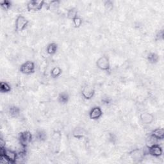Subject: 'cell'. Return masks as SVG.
<instances>
[{"label": "cell", "mask_w": 164, "mask_h": 164, "mask_svg": "<svg viewBox=\"0 0 164 164\" xmlns=\"http://www.w3.org/2000/svg\"><path fill=\"white\" fill-rule=\"evenodd\" d=\"M17 153L5 148H0V159L2 163H16Z\"/></svg>", "instance_id": "cell-1"}, {"label": "cell", "mask_w": 164, "mask_h": 164, "mask_svg": "<svg viewBox=\"0 0 164 164\" xmlns=\"http://www.w3.org/2000/svg\"><path fill=\"white\" fill-rule=\"evenodd\" d=\"M33 138L32 134L29 131H24L19 133V141L23 149H26L28 145L31 143Z\"/></svg>", "instance_id": "cell-2"}, {"label": "cell", "mask_w": 164, "mask_h": 164, "mask_svg": "<svg viewBox=\"0 0 164 164\" xmlns=\"http://www.w3.org/2000/svg\"><path fill=\"white\" fill-rule=\"evenodd\" d=\"M20 71L21 73L26 75H32L35 72V63L32 61H26L22 64L20 66Z\"/></svg>", "instance_id": "cell-3"}, {"label": "cell", "mask_w": 164, "mask_h": 164, "mask_svg": "<svg viewBox=\"0 0 164 164\" xmlns=\"http://www.w3.org/2000/svg\"><path fill=\"white\" fill-rule=\"evenodd\" d=\"M29 23V21L23 16H19L16 19L15 26L16 32H19L25 30Z\"/></svg>", "instance_id": "cell-4"}, {"label": "cell", "mask_w": 164, "mask_h": 164, "mask_svg": "<svg viewBox=\"0 0 164 164\" xmlns=\"http://www.w3.org/2000/svg\"><path fill=\"white\" fill-rule=\"evenodd\" d=\"M96 65L101 71H108L110 69V63L109 58L106 56L99 57L96 62Z\"/></svg>", "instance_id": "cell-5"}, {"label": "cell", "mask_w": 164, "mask_h": 164, "mask_svg": "<svg viewBox=\"0 0 164 164\" xmlns=\"http://www.w3.org/2000/svg\"><path fill=\"white\" fill-rule=\"evenodd\" d=\"M44 6V1L32 0V1H30L26 5V9L29 12L30 11L36 12L40 10Z\"/></svg>", "instance_id": "cell-6"}, {"label": "cell", "mask_w": 164, "mask_h": 164, "mask_svg": "<svg viewBox=\"0 0 164 164\" xmlns=\"http://www.w3.org/2000/svg\"><path fill=\"white\" fill-rule=\"evenodd\" d=\"M95 93V89L92 86L89 85H87L85 86L82 90V96L87 100H90L92 99L94 96Z\"/></svg>", "instance_id": "cell-7"}, {"label": "cell", "mask_w": 164, "mask_h": 164, "mask_svg": "<svg viewBox=\"0 0 164 164\" xmlns=\"http://www.w3.org/2000/svg\"><path fill=\"white\" fill-rule=\"evenodd\" d=\"M148 154L154 157H160L163 154V149L159 144H155L148 148Z\"/></svg>", "instance_id": "cell-8"}, {"label": "cell", "mask_w": 164, "mask_h": 164, "mask_svg": "<svg viewBox=\"0 0 164 164\" xmlns=\"http://www.w3.org/2000/svg\"><path fill=\"white\" fill-rule=\"evenodd\" d=\"M103 115V110L99 106H94L89 112V117L92 120H98Z\"/></svg>", "instance_id": "cell-9"}, {"label": "cell", "mask_w": 164, "mask_h": 164, "mask_svg": "<svg viewBox=\"0 0 164 164\" xmlns=\"http://www.w3.org/2000/svg\"><path fill=\"white\" fill-rule=\"evenodd\" d=\"M145 153L144 150H141L139 149H135L132 150L130 153V156H131V159L137 162H138L139 160H142L143 158L144 157Z\"/></svg>", "instance_id": "cell-10"}, {"label": "cell", "mask_w": 164, "mask_h": 164, "mask_svg": "<svg viewBox=\"0 0 164 164\" xmlns=\"http://www.w3.org/2000/svg\"><path fill=\"white\" fill-rule=\"evenodd\" d=\"M140 119L142 123L145 124H149L153 122L154 115L149 112H144L140 115Z\"/></svg>", "instance_id": "cell-11"}, {"label": "cell", "mask_w": 164, "mask_h": 164, "mask_svg": "<svg viewBox=\"0 0 164 164\" xmlns=\"http://www.w3.org/2000/svg\"><path fill=\"white\" fill-rule=\"evenodd\" d=\"M151 135L157 140H163L164 138V130L163 128H156L152 131Z\"/></svg>", "instance_id": "cell-12"}, {"label": "cell", "mask_w": 164, "mask_h": 164, "mask_svg": "<svg viewBox=\"0 0 164 164\" xmlns=\"http://www.w3.org/2000/svg\"><path fill=\"white\" fill-rule=\"evenodd\" d=\"M58 50V44L55 42H51L46 47V51L47 54L50 55H53L55 54Z\"/></svg>", "instance_id": "cell-13"}, {"label": "cell", "mask_w": 164, "mask_h": 164, "mask_svg": "<svg viewBox=\"0 0 164 164\" xmlns=\"http://www.w3.org/2000/svg\"><path fill=\"white\" fill-rule=\"evenodd\" d=\"M9 113L12 117L16 118L19 116L21 110L19 107L16 106H11L9 109Z\"/></svg>", "instance_id": "cell-14"}, {"label": "cell", "mask_w": 164, "mask_h": 164, "mask_svg": "<svg viewBox=\"0 0 164 164\" xmlns=\"http://www.w3.org/2000/svg\"><path fill=\"white\" fill-rule=\"evenodd\" d=\"M147 60L150 64H155L159 62V56L155 53L151 52V53H149V54H148Z\"/></svg>", "instance_id": "cell-15"}, {"label": "cell", "mask_w": 164, "mask_h": 164, "mask_svg": "<svg viewBox=\"0 0 164 164\" xmlns=\"http://www.w3.org/2000/svg\"><path fill=\"white\" fill-rule=\"evenodd\" d=\"M69 100V95L67 92H62L59 94L58 96V101L60 104H66L68 103Z\"/></svg>", "instance_id": "cell-16"}, {"label": "cell", "mask_w": 164, "mask_h": 164, "mask_svg": "<svg viewBox=\"0 0 164 164\" xmlns=\"http://www.w3.org/2000/svg\"><path fill=\"white\" fill-rule=\"evenodd\" d=\"M11 90V86L7 82H2L0 83V91L2 93H7Z\"/></svg>", "instance_id": "cell-17"}, {"label": "cell", "mask_w": 164, "mask_h": 164, "mask_svg": "<svg viewBox=\"0 0 164 164\" xmlns=\"http://www.w3.org/2000/svg\"><path fill=\"white\" fill-rule=\"evenodd\" d=\"M78 16V10L76 8H71L67 12V17L69 19L73 20Z\"/></svg>", "instance_id": "cell-18"}, {"label": "cell", "mask_w": 164, "mask_h": 164, "mask_svg": "<svg viewBox=\"0 0 164 164\" xmlns=\"http://www.w3.org/2000/svg\"><path fill=\"white\" fill-rule=\"evenodd\" d=\"M158 141L159 140H157L156 138H155L153 136L150 135L145 140V144H146V147L150 148L152 145H155L158 144Z\"/></svg>", "instance_id": "cell-19"}, {"label": "cell", "mask_w": 164, "mask_h": 164, "mask_svg": "<svg viewBox=\"0 0 164 164\" xmlns=\"http://www.w3.org/2000/svg\"><path fill=\"white\" fill-rule=\"evenodd\" d=\"M47 137L46 133L43 130H39L37 131V133H35V138H37V140L38 141H46Z\"/></svg>", "instance_id": "cell-20"}, {"label": "cell", "mask_w": 164, "mask_h": 164, "mask_svg": "<svg viewBox=\"0 0 164 164\" xmlns=\"http://www.w3.org/2000/svg\"><path fill=\"white\" fill-rule=\"evenodd\" d=\"M62 72V70L60 67H54L51 71V76L53 78H56L61 75Z\"/></svg>", "instance_id": "cell-21"}, {"label": "cell", "mask_w": 164, "mask_h": 164, "mask_svg": "<svg viewBox=\"0 0 164 164\" xmlns=\"http://www.w3.org/2000/svg\"><path fill=\"white\" fill-rule=\"evenodd\" d=\"M84 135H85L84 130L82 128H80V127L76 128L73 131V136L77 138H83L84 137Z\"/></svg>", "instance_id": "cell-22"}, {"label": "cell", "mask_w": 164, "mask_h": 164, "mask_svg": "<svg viewBox=\"0 0 164 164\" xmlns=\"http://www.w3.org/2000/svg\"><path fill=\"white\" fill-rule=\"evenodd\" d=\"M0 5H1L2 8L3 10H7L11 7V3L9 1H7V0H5V1H3V2H0Z\"/></svg>", "instance_id": "cell-23"}, {"label": "cell", "mask_w": 164, "mask_h": 164, "mask_svg": "<svg viewBox=\"0 0 164 164\" xmlns=\"http://www.w3.org/2000/svg\"><path fill=\"white\" fill-rule=\"evenodd\" d=\"M73 21V24L75 26V28H80L82 25V19L80 17L77 16L75 19L72 20Z\"/></svg>", "instance_id": "cell-24"}, {"label": "cell", "mask_w": 164, "mask_h": 164, "mask_svg": "<svg viewBox=\"0 0 164 164\" xmlns=\"http://www.w3.org/2000/svg\"><path fill=\"white\" fill-rule=\"evenodd\" d=\"M163 30H160V31L156 34L155 36V40H161L163 39Z\"/></svg>", "instance_id": "cell-25"}, {"label": "cell", "mask_w": 164, "mask_h": 164, "mask_svg": "<svg viewBox=\"0 0 164 164\" xmlns=\"http://www.w3.org/2000/svg\"><path fill=\"white\" fill-rule=\"evenodd\" d=\"M104 5H105V7L108 10L112 9V7H113V2H111V1H106V2H105Z\"/></svg>", "instance_id": "cell-26"}, {"label": "cell", "mask_w": 164, "mask_h": 164, "mask_svg": "<svg viewBox=\"0 0 164 164\" xmlns=\"http://www.w3.org/2000/svg\"><path fill=\"white\" fill-rule=\"evenodd\" d=\"M5 148V141L2 138L1 141H0V148Z\"/></svg>", "instance_id": "cell-27"}]
</instances>
